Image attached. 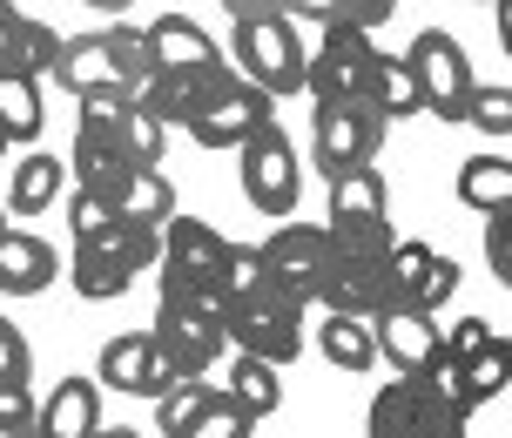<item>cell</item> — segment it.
Returning <instances> with one entry per match:
<instances>
[{
    "label": "cell",
    "instance_id": "8d00e7d4",
    "mask_svg": "<svg viewBox=\"0 0 512 438\" xmlns=\"http://www.w3.org/2000/svg\"><path fill=\"white\" fill-rule=\"evenodd\" d=\"M102 230H115V216H108L88 189H75V196H68V236H75V243H95Z\"/></svg>",
    "mask_w": 512,
    "mask_h": 438
},
{
    "label": "cell",
    "instance_id": "4316f807",
    "mask_svg": "<svg viewBox=\"0 0 512 438\" xmlns=\"http://www.w3.org/2000/svg\"><path fill=\"white\" fill-rule=\"evenodd\" d=\"M223 398H230L236 412H250V418H270V412L283 405V371H277V364H263V358H243V351H236L230 391H223Z\"/></svg>",
    "mask_w": 512,
    "mask_h": 438
},
{
    "label": "cell",
    "instance_id": "2e32d148",
    "mask_svg": "<svg viewBox=\"0 0 512 438\" xmlns=\"http://www.w3.org/2000/svg\"><path fill=\"white\" fill-rule=\"evenodd\" d=\"M384 142V115L371 102H351V108H317L310 115V155L324 176H351V169H371V155Z\"/></svg>",
    "mask_w": 512,
    "mask_h": 438
},
{
    "label": "cell",
    "instance_id": "603a6c76",
    "mask_svg": "<svg viewBox=\"0 0 512 438\" xmlns=\"http://www.w3.org/2000/svg\"><path fill=\"white\" fill-rule=\"evenodd\" d=\"M54 270H61V257H54V243H41L34 230H0V297H34V290L54 284Z\"/></svg>",
    "mask_w": 512,
    "mask_h": 438
},
{
    "label": "cell",
    "instance_id": "7bdbcfd3",
    "mask_svg": "<svg viewBox=\"0 0 512 438\" xmlns=\"http://www.w3.org/2000/svg\"><path fill=\"white\" fill-rule=\"evenodd\" d=\"M223 7H230L236 21H243V14H290L297 0H223Z\"/></svg>",
    "mask_w": 512,
    "mask_h": 438
},
{
    "label": "cell",
    "instance_id": "8992f818",
    "mask_svg": "<svg viewBox=\"0 0 512 438\" xmlns=\"http://www.w3.org/2000/svg\"><path fill=\"white\" fill-rule=\"evenodd\" d=\"M162 263V230L149 223H115L102 230L95 243H75V257H68V284L88 297V304H108V297H122L142 270Z\"/></svg>",
    "mask_w": 512,
    "mask_h": 438
},
{
    "label": "cell",
    "instance_id": "bcb514c9",
    "mask_svg": "<svg viewBox=\"0 0 512 438\" xmlns=\"http://www.w3.org/2000/svg\"><path fill=\"white\" fill-rule=\"evenodd\" d=\"M95 438H142V432H128V425H102Z\"/></svg>",
    "mask_w": 512,
    "mask_h": 438
},
{
    "label": "cell",
    "instance_id": "83f0119b",
    "mask_svg": "<svg viewBox=\"0 0 512 438\" xmlns=\"http://www.w3.org/2000/svg\"><path fill=\"white\" fill-rule=\"evenodd\" d=\"M459 371H465V391H472V405H492V398L512 385V337H506V331H492L486 344H479V351L459 364Z\"/></svg>",
    "mask_w": 512,
    "mask_h": 438
},
{
    "label": "cell",
    "instance_id": "484cf974",
    "mask_svg": "<svg viewBox=\"0 0 512 438\" xmlns=\"http://www.w3.org/2000/svg\"><path fill=\"white\" fill-rule=\"evenodd\" d=\"M317 351H324L337 371H371V364H378V331H371L364 317H337V310H324Z\"/></svg>",
    "mask_w": 512,
    "mask_h": 438
},
{
    "label": "cell",
    "instance_id": "e575fe53",
    "mask_svg": "<svg viewBox=\"0 0 512 438\" xmlns=\"http://www.w3.org/2000/svg\"><path fill=\"white\" fill-rule=\"evenodd\" d=\"M465 122L479 135H512V88L506 81H479L472 102H465Z\"/></svg>",
    "mask_w": 512,
    "mask_h": 438
},
{
    "label": "cell",
    "instance_id": "9c48e42d",
    "mask_svg": "<svg viewBox=\"0 0 512 438\" xmlns=\"http://www.w3.org/2000/svg\"><path fill=\"white\" fill-rule=\"evenodd\" d=\"M223 263H230V236L216 230V223H203V216H169V223H162V263H155V270H162V290L209 297V304H216Z\"/></svg>",
    "mask_w": 512,
    "mask_h": 438
},
{
    "label": "cell",
    "instance_id": "6da1fadb",
    "mask_svg": "<svg viewBox=\"0 0 512 438\" xmlns=\"http://www.w3.org/2000/svg\"><path fill=\"white\" fill-rule=\"evenodd\" d=\"M155 75V54H149V27H95V34H75L61 41V61H54V88L68 95H135L142 81Z\"/></svg>",
    "mask_w": 512,
    "mask_h": 438
},
{
    "label": "cell",
    "instance_id": "9a60e30c",
    "mask_svg": "<svg viewBox=\"0 0 512 438\" xmlns=\"http://www.w3.org/2000/svg\"><path fill=\"white\" fill-rule=\"evenodd\" d=\"M263 250V270H270V290H283L290 304H317V290H324V270H331V236L324 223H283L270 243H256Z\"/></svg>",
    "mask_w": 512,
    "mask_h": 438
},
{
    "label": "cell",
    "instance_id": "b9f144b4",
    "mask_svg": "<svg viewBox=\"0 0 512 438\" xmlns=\"http://www.w3.org/2000/svg\"><path fill=\"white\" fill-rule=\"evenodd\" d=\"M14 27H21V7L0 0V75H7V48H14Z\"/></svg>",
    "mask_w": 512,
    "mask_h": 438
},
{
    "label": "cell",
    "instance_id": "f546056e",
    "mask_svg": "<svg viewBox=\"0 0 512 438\" xmlns=\"http://www.w3.org/2000/svg\"><path fill=\"white\" fill-rule=\"evenodd\" d=\"M54 61H61V34H54L48 21L21 14V27H14V48H7V75L41 81V75H54Z\"/></svg>",
    "mask_w": 512,
    "mask_h": 438
},
{
    "label": "cell",
    "instance_id": "7a4b0ae2",
    "mask_svg": "<svg viewBox=\"0 0 512 438\" xmlns=\"http://www.w3.org/2000/svg\"><path fill=\"white\" fill-rule=\"evenodd\" d=\"M68 169H75V189H88L115 223H149V230H162L176 216V189H169L162 169H135V162L95 149V142H75Z\"/></svg>",
    "mask_w": 512,
    "mask_h": 438
},
{
    "label": "cell",
    "instance_id": "ee69618b",
    "mask_svg": "<svg viewBox=\"0 0 512 438\" xmlns=\"http://www.w3.org/2000/svg\"><path fill=\"white\" fill-rule=\"evenodd\" d=\"M492 14H499V48L512 54V0H492Z\"/></svg>",
    "mask_w": 512,
    "mask_h": 438
},
{
    "label": "cell",
    "instance_id": "d590c367",
    "mask_svg": "<svg viewBox=\"0 0 512 438\" xmlns=\"http://www.w3.org/2000/svg\"><path fill=\"white\" fill-rule=\"evenodd\" d=\"M216 385H203V378H176V385L155 398V425H162V438H176L189 418H196V405H203Z\"/></svg>",
    "mask_w": 512,
    "mask_h": 438
},
{
    "label": "cell",
    "instance_id": "f6af8a7d",
    "mask_svg": "<svg viewBox=\"0 0 512 438\" xmlns=\"http://www.w3.org/2000/svg\"><path fill=\"white\" fill-rule=\"evenodd\" d=\"M81 7H102V14H122V7H135V0H81Z\"/></svg>",
    "mask_w": 512,
    "mask_h": 438
},
{
    "label": "cell",
    "instance_id": "cb8c5ba5",
    "mask_svg": "<svg viewBox=\"0 0 512 438\" xmlns=\"http://www.w3.org/2000/svg\"><path fill=\"white\" fill-rule=\"evenodd\" d=\"M61 182H68V162L61 155H48V149H34V155H21L14 162V182H7V216H41V209H54V196H61Z\"/></svg>",
    "mask_w": 512,
    "mask_h": 438
},
{
    "label": "cell",
    "instance_id": "277c9868",
    "mask_svg": "<svg viewBox=\"0 0 512 438\" xmlns=\"http://www.w3.org/2000/svg\"><path fill=\"white\" fill-rule=\"evenodd\" d=\"M263 129H277V102H270L263 88H250L236 68H223V75L196 95V108L182 115V135H189L196 149H216V155L243 149V142L263 135Z\"/></svg>",
    "mask_w": 512,
    "mask_h": 438
},
{
    "label": "cell",
    "instance_id": "f35d334b",
    "mask_svg": "<svg viewBox=\"0 0 512 438\" xmlns=\"http://www.w3.org/2000/svg\"><path fill=\"white\" fill-rule=\"evenodd\" d=\"M486 263H492V277L512 290V209L486 216Z\"/></svg>",
    "mask_w": 512,
    "mask_h": 438
},
{
    "label": "cell",
    "instance_id": "52a82bcc",
    "mask_svg": "<svg viewBox=\"0 0 512 438\" xmlns=\"http://www.w3.org/2000/svg\"><path fill=\"white\" fill-rule=\"evenodd\" d=\"M75 142H95V149L122 155L135 169H162L169 129L142 102H128V95H81L75 102Z\"/></svg>",
    "mask_w": 512,
    "mask_h": 438
},
{
    "label": "cell",
    "instance_id": "60d3db41",
    "mask_svg": "<svg viewBox=\"0 0 512 438\" xmlns=\"http://www.w3.org/2000/svg\"><path fill=\"white\" fill-rule=\"evenodd\" d=\"M492 337V324L486 317H459V324H452V331H445V344H438V351H445V358H472V351H479V344H486Z\"/></svg>",
    "mask_w": 512,
    "mask_h": 438
},
{
    "label": "cell",
    "instance_id": "7402d4cb",
    "mask_svg": "<svg viewBox=\"0 0 512 438\" xmlns=\"http://www.w3.org/2000/svg\"><path fill=\"white\" fill-rule=\"evenodd\" d=\"M95 432H102V385L68 371V378L48 391L41 418H34V438H95Z\"/></svg>",
    "mask_w": 512,
    "mask_h": 438
},
{
    "label": "cell",
    "instance_id": "d4e9b609",
    "mask_svg": "<svg viewBox=\"0 0 512 438\" xmlns=\"http://www.w3.org/2000/svg\"><path fill=\"white\" fill-rule=\"evenodd\" d=\"M459 203L479 209V216H499V209H512V155H472V162H459Z\"/></svg>",
    "mask_w": 512,
    "mask_h": 438
},
{
    "label": "cell",
    "instance_id": "ab89813d",
    "mask_svg": "<svg viewBox=\"0 0 512 438\" xmlns=\"http://www.w3.org/2000/svg\"><path fill=\"white\" fill-rule=\"evenodd\" d=\"M34 418H41L34 391L27 385H0V432H34Z\"/></svg>",
    "mask_w": 512,
    "mask_h": 438
},
{
    "label": "cell",
    "instance_id": "5bb4252c",
    "mask_svg": "<svg viewBox=\"0 0 512 438\" xmlns=\"http://www.w3.org/2000/svg\"><path fill=\"white\" fill-rule=\"evenodd\" d=\"M236 176H243V196H250V209H263V216H290L297 209V196H304V169H297V149H290V135H283V122L277 129H263V135H250L243 149H236Z\"/></svg>",
    "mask_w": 512,
    "mask_h": 438
},
{
    "label": "cell",
    "instance_id": "d6986e66",
    "mask_svg": "<svg viewBox=\"0 0 512 438\" xmlns=\"http://www.w3.org/2000/svg\"><path fill=\"white\" fill-rule=\"evenodd\" d=\"M95 385H108V391H128V398H162V391L176 385V378H169V364L155 358L149 331H122V337H108V344H102V364H95Z\"/></svg>",
    "mask_w": 512,
    "mask_h": 438
},
{
    "label": "cell",
    "instance_id": "681fc988",
    "mask_svg": "<svg viewBox=\"0 0 512 438\" xmlns=\"http://www.w3.org/2000/svg\"><path fill=\"white\" fill-rule=\"evenodd\" d=\"M0 230H7V209H0Z\"/></svg>",
    "mask_w": 512,
    "mask_h": 438
},
{
    "label": "cell",
    "instance_id": "d6a6232c",
    "mask_svg": "<svg viewBox=\"0 0 512 438\" xmlns=\"http://www.w3.org/2000/svg\"><path fill=\"white\" fill-rule=\"evenodd\" d=\"M256 290H270V270H263V250L256 243H230V263H223V284H216V304L230 310Z\"/></svg>",
    "mask_w": 512,
    "mask_h": 438
},
{
    "label": "cell",
    "instance_id": "30bf717a",
    "mask_svg": "<svg viewBox=\"0 0 512 438\" xmlns=\"http://www.w3.org/2000/svg\"><path fill=\"white\" fill-rule=\"evenodd\" d=\"M465 432H472V418L452 412V405L425 385V371L391 378V385L371 398V418H364V438H465Z\"/></svg>",
    "mask_w": 512,
    "mask_h": 438
},
{
    "label": "cell",
    "instance_id": "44dd1931",
    "mask_svg": "<svg viewBox=\"0 0 512 438\" xmlns=\"http://www.w3.org/2000/svg\"><path fill=\"white\" fill-rule=\"evenodd\" d=\"M378 358H391V371L398 378H411V371H425V364L438 358V344H445V331H438V317H425V310H384L378 324Z\"/></svg>",
    "mask_w": 512,
    "mask_h": 438
},
{
    "label": "cell",
    "instance_id": "e0dca14e",
    "mask_svg": "<svg viewBox=\"0 0 512 438\" xmlns=\"http://www.w3.org/2000/svg\"><path fill=\"white\" fill-rule=\"evenodd\" d=\"M317 304L337 310V317H364L378 324L391 310V257H358V250H331V270H324V290Z\"/></svg>",
    "mask_w": 512,
    "mask_h": 438
},
{
    "label": "cell",
    "instance_id": "ffe728a7",
    "mask_svg": "<svg viewBox=\"0 0 512 438\" xmlns=\"http://www.w3.org/2000/svg\"><path fill=\"white\" fill-rule=\"evenodd\" d=\"M149 54H155V75H216V68H223V48H216L189 14L149 21Z\"/></svg>",
    "mask_w": 512,
    "mask_h": 438
},
{
    "label": "cell",
    "instance_id": "836d02e7",
    "mask_svg": "<svg viewBox=\"0 0 512 438\" xmlns=\"http://www.w3.org/2000/svg\"><path fill=\"white\" fill-rule=\"evenodd\" d=\"M250 432H256V418H250V412H236L223 391H209L203 405H196V418H189L176 438H250Z\"/></svg>",
    "mask_w": 512,
    "mask_h": 438
},
{
    "label": "cell",
    "instance_id": "8fae6325",
    "mask_svg": "<svg viewBox=\"0 0 512 438\" xmlns=\"http://www.w3.org/2000/svg\"><path fill=\"white\" fill-rule=\"evenodd\" d=\"M405 68H411V81H418L425 115H438V122H465V102H472V88H479V81H472V61H465L459 34L425 27V34L405 48Z\"/></svg>",
    "mask_w": 512,
    "mask_h": 438
},
{
    "label": "cell",
    "instance_id": "3957f363",
    "mask_svg": "<svg viewBox=\"0 0 512 438\" xmlns=\"http://www.w3.org/2000/svg\"><path fill=\"white\" fill-rule=\"evenodd\" d=\"M230 48H236V75L250 88H263L270 102L310 88V48L290 14H243L230 27Z\"/></svg>",
    "mask_w": 512,
    "mask_h": 438
},
{
    "label": "cell",
    "instance_id": "5b68a950",
    "mask_svg": "<svg viewBox=\"0 0 512 438\" xmlns=\"http://www.w3.org/2000/svg\"><path fill=\"white\" fill-rule=\"evenodd\" d=\"M155 358L169 364V378H209V364L230 351V331H223V310L209 297H176L162 290L155 297Z\"/></svg>",
    "mask_w": 512,
    "mask_h": 438
},
{
    "label": "cell",
    "instance_id": "4fadbf2b",
    "mask_svg": "<svg viewBox=\"0 0 512 438\" xmlns=\"http://www.w3.org/2000/svg\"><path fill=\"white\" fill-rule=\"evenodd\" d=\"M371 75H378V48L364 27H324L310 48V95L317 108H351L371 102Z\"/></svg>",
    "mask_w": 512,
    "mask_h": 438
},
{
    "label": "cell",
    "instance_id": "ac0fdd59",
    "mask_svg": "<svg viewBox=\"0 0 512 438\" xmlns=\"http://www.w3.org/2000/svg\"><path fill=\"white\" fill-rule=\"evenodd\" d=\"M459 290V263L438 257L432 243H391V304L438 317L445 297Z\"/></svg>",
    "mask_w": 512,
    "mask_h": 438
},
{
    "label": "cell",
    "instance_id": "4dcf8cb0",
    "mask_svg": "<svg viewBox=\"0 0 512 438\" xmlns=\"http://www.w3.org/2000/svg\"><path fill=\"white\" fill-rule=\"evenodd\" d=\"M41 81L27 75H0V129H7V142H34L41 135Z\"/></svg>",
    "mask_w": 512,
    "mask_h": 438
},
{
    "label": "cell",
    "instance_id": "74e56055",
    "mask_svg": "<svg viewBox=\"0 0 512 438\" xmlns=\"http://www.w3.org/2000/svg\"><path fill=\"white\" fill-rule=\"evenodd\" d=\"M27 371H34V351L14 331V317H0V385H27Z\"/></svg>",
    "mask_w": 512,
    "mask_h": 438
},
{
    "label": "cell",
    "instance_id": "7c38bea8",
    "mask_svg": "<svg viewBox=\"0 0 512 438\" xmlns=\"http://www.w3.org/2000/svg\"><path fill=\"white\" fill-rule=\"evenodd\" d=\"M223 331H230V344L243 358H263V364L283 371V364H297V351H304V304H290L283 290H256V297L223 310Z\"/></svg>",
    "mask_w": 512,
    "mask_h": 438
},
{
    "label": "cell",
    "instance_id": "c3c4849f",
    "mask_svg": "<svg viewBox=\"0 0 512 438\" xmlns=\"http://www.w3.org/2000/svg\"><path fill=\"white\" fill-rule=\"evenodd\" d=\"M0 438H34V432H0Z\"/></svg>",
    "mask_w": 512,
    "mask_h": 438
},
{
    "label": "cell",
    "instance_id": "ba28073f",
    "mask_svg": "<svg viewBox=\"0 0 512 438\" xmlns=\"http://www.w3.org/2000/svg\"><path fill=\"white\" fill-rule=\"evenodd\" d=\"M331 250H358V257H391V196H384L378 169H351L331 182V216H324Z\"/></svg>",
    "mask_w": 512,
    "mask_h": 438
},
{
    "label": "cell",
    "instance_id": "f1b7e54d",
    "mask_svg": "<svg viewBox=\"0 0 512 438\" xmlns=\"http://www.w3.org/2000/svg\"><path fill=\"white\" fill-rule=\"evenodd\" d=\"M371 108H378L384 122L425 115V102H418V81H411V68H405V54H378V75H371Z\"/></svg>",
    "mask_w": 512,
    "mask_h": 438
},
{
    "label": "cell",
    "instance_id": "1f68e13d",
    "mask_svg": "<svg viewBox=\"0 0 512 438\" xmlns=\"http://www.w3.org/2000/svg\"><path fill=\"white\" fill-rule=\"evenodd\" d=\"M391 7L398 0H297L290 7V21H317V27H371L378 21H391Z\"/></svg>",
    "mask_w": 512,
    "mask_h": 438
},
{
    "label": "cell",
    "instance_id": "7dc6e473",
    "mask_svg": "<svg viewBox=\"0 0 512 438\" xmlns=\"http://www.w3.org/2000/svg\"><path fill=\"white\" fill-rule=\"evenodd\" d=\"M7 149H14V142H7V129H0V155H7Z\"/></svg>",
    "mask_w": 512,
    "mask_h": 438
}]
</instances>
